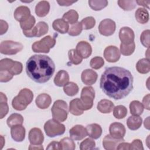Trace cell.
Here are the masks:
<instances>
[{
	"label": "cell",
	"mask_w": 150,
	"mask_h": 150,
	"mask_svg": "<svg viewBox=\"0 0 150 150\" xmlns=\"http://www.w3.org/2000/svg\"><path fill=\"white\" fill-rule=\"evenodd\" d=\"M33 98V94L30 90L23 88L20 90L18 96L12 100V107L18 111L23 110L32 102Z\"/></svg>",
	"instance_id": "3957f363"
},
{
	"label": "cell",
	"mask_w": 150,
	"mask_h": 150,
	"mask_svg": "<svg viewBox=\"0 0 150 150\" xmlns=\"http://www.w3.org/2000/svg\"><path fill=\"white\" fill-rule=\"evenodd\" d=\"M23 33L25 36L28 38H32V37H36V30L35 26L33 27L32 29L29 30H23Z\"/></svg>",
	"instance_id": "db71d44e"
},
{
	"label": "cell",
	"mask_w": 150,
	"mask_h": 150,
	"mask_svg": "<svg viewBox=\"0 0 150 150\" xmlns=\"http://www.w3.org/2000/svg\"><path fill=\"white\" fill-rule=\"evenodd\" d=\"M136 4H137L138 5H141L144 7H146L148 9L149 8V4H150V1H135Z\"/></svg>",
	"instance_id": "91938a15"
},
{
	"label": "cell",
	"mask_w": 150,
	"mask_h": 150,
	"mask_svg": "<svg viewBox=\"0 0 150 150\" xmlns=\"http://www.w3.org/2000/svg\"><path fill=\"white\" fill-rule=\"evenodd\" d=\"M43 148L40 145H32L30 144L29 147V149H43Z\"/></svg>",
	"instance_id": "94428289"
},
{
	"label": "cell",
	"mask_w": 150,
	"mask_h": 150,
	"mask_svg": "<svg viewBox=\"0 0 150 150\" xmlns=\"http://www.w3.org/2000/svg\"><path fill=\"white\" fill-rule=\"evenodd\" d=\"M46 149H57L60 150L62 149V146L60 142L57 141H52L51 142L46 148Z\"/></svg>",
	"instance_id": "f5cc1de1"
},
{
	"label": "cell",
	"mask_w": 150,
	"mask_h": 150,
	"mask_svg": "<svg viewBox=\"0 0 150 150\" xmlns=\"http://www.w3.org/2000/svg\"><path fill=\"white\" fill-rule=\"evenodd\" d=\"M117 149H130V144L124 142V141L121 142L117 146Z\"/></svg>",
	"instance_id": "6f0895ef"
},
{
	"label": "cell",
	"mask_w": 150,
	"mask_h": 150,
	"mask_svg": "<svg viewBox=\"0 0 150 150\" xmlns=\"http://www.w3.org/2000/svg\"><path fill=\"white\" fill-rule=\"evenodd\" d=\"M77 100L78 98L72 100L69 105V111L74 115H80L83 114V111L80 110L77 106Z\"/></svg>",
	"instance_id": "b9f144b4"
},
{
	"label": "cell",
	"mask_w": 150,
	"mask_h": 150,
	"mask_svg": "<svg viewBox=\"0 0 150 150\" xmlns=\"http://www.w3.org/2000/svg\"><path fill=\"white\" fill-rule=\"evenodd\" d=\"M98 77V75L96 71L91 69L84 70L81 76L83 83L86 85H92L96 83Z\"/></svg>",
	"instance_id": "ac0fdd59"
},
{
	"label": "cell",
	"mask_w": 150,
	"mask_h": 150,
	"mask_svg": "<svg viewBox=\"0 0 150 150\" xmlns=\"http://www.w3.org/2000/svg\"><path fill=\"white\" fill-rule=\"evenodd\" d=\"M149 117H148L145 120V121H144V126H145V127L146 129H149Z\"/></svg>",
	"instance_id": "6125c7cd"
},
{
	"label": "cell",
	"mask_w": 150,
	"mask_h": 150,
	"mask_svg": "<svg viewBox=\"0 0 150 150\" xmlns=\"http://www.w3.org/2000/svg\"><path fill=\"white\" fill-rule=\"evenodd\" d=\"M49 10L50 4L46 1H40L35 7V13L39 17H44L47 15Z\"/></svg>",
	"instance_id": "7402d4cb"
},
{
	"label": "cell",
	"mask_w": 150,
	"mask_h": 150,
	"mask_svg": "<svg viewBox=\"0 0 150 150\" xmlns=\"http://www.w3.org/2000/svg\"><path fill=\"white\" fill-rule=\"evenodd\" d=\"M135 45L134 42L129 45H120V52L124 56H129L133 53L135 50Z\"/></svg>",
	"instance_id": "8d00e7d4"
},
{
	"label": "cell",
	"mask_w": 150,
	"mask_h": 150,
	"mask_svg": "<svg viewBox=\"0 0 150 150\" xmlns=\"http://www.w3.org/2000/svg\"><path fill=\"white\" fill-rule=\"evenodd\" d=\"M136 69L141 74L148 73L150 70L149 59L144 58L139 60L136 64Z\"/></svg>",
	"instance_id": "83f0119b"
},
{
	"label": "cell",
	"mask_w": 150,
	"mask_h": 150,
	"mask_svg": "<svg viewBox=\"0 0 150 150\" xmlns=\"http://www.w3.org/2000/svg\"><path fill=\"white\" fill-rule=\"evenodd\" d=\"M36 30V37H40L45 35L49 29L48 25L45 22H39L35 26Z\"/></svg>",
	"instance_id": "f35d334b"
},
{
	"label": "cell",
	"mask_w": 150,
	"mask_h": 150,
	"mask_svg": "<svg viewBox=\"0 0 150 150\" xmlns=\"http://www.w3.org/2000/svg\"><path fill=\"white\" fill-rule=\"evenodd\" d=\"M67 104L64 101L58 100L54 101L51 108L53 119L59 122L64 121L67 117Z\"/></svg>",
	"instance_id": "5b68a950"
},
{
	"label": "cell",
	"mask_w": 150,
	"mask_h": 150,
	"mask_svg": "<svg viewBox=\"0 0 150 150\" xmlns=\"http://www.w3.org/2000/svg\"><path fill=\"white\" fill-rule=\"evenodd\" d=\"M68 56L70 62L75 65L79 64L81 63L83 58L78 53L76 49H71L68 52Z\"/></svg>",
	"instance_id": "836d02e7"
},
{
	"label": "cell",
	"mask_w": 150,
	"mask_h": 150,
	"mask_svg": "<svg viewBox=\"0 0 150 150\" xmlns=\"http://www.w3.org/2000/svg\"><path fill=\"white\" fill-rule=\"evenodd\" d=\"M76 50L83 59L88 58L92 52V48L90 44L86 41L79 42L76 46Z\"/></svg>",
	"instance_id": "e0dca14e"
},
{
	"label": "cell",
	"mask_w": 150,
	"mask_h": 150,
	"mask_svg": "<svg viewBox=\"0 0 150 150\" xmlns=\"http://www.w3.org/2000/svg\"><path fill=\"white\" fill-rule=\"evenodd\" d=\"M149 97H150V95L148 94L144 97L142 100V104H143L144 108H145L148 110H149Z\"/></svg>",
	"instance_id": "9f6ffc18"
},
{
	"label": "cell",
	"mask_w": 150,
	"mask_h": 150,
	"mask_svg": "<svg viewBox=\"0 0 150 150\" xmlns=\"http://www.w3.org/2000/svg\"><path fill=\"white\" fill-rule=\"evenodd\" d=\"M55 44V39L50 36H47L42 38L40 40L33 43L32 49L34 52L47 53L49 52L50 49L54 46Z\"/></svg>",
	"instance_id": "52a82bcc"
},
{
	"label": "cell",
	"mask_w": 150,
	"mask_h": 150,
	"mask_svg": "<svg viewBox=\"0 0 150 150\" xmlns=\"http://www.w3.org/2000/svg\"><path fill=\"white\" fill-rule=\"evenodd\" d=\"M95 97V91L92 87L88 86L83 88L81 92L80 98H78L77 106L79 108L84 111L91 108Z\"/></svg>",
	"instance_id": "277c9868"
},
{
	"label": "cell",
	"mask_w": 150,
	"mask_h": 150,
	"mask_svg": "<svg viewBox=\"0 0 150 150\" xmlns=\"http://www.w3.org/2000/svg\"><path fill=\"white\" fill-rule=\"evenodd\" d=\"M135 17L138 22L141 24H145L149 21L148 11L143 8H139L135 11Z\"/></svg>",
	"instance_id": "484cf974"
},
{
	"label": "cell",
	"mask_w": 150,
	"mask_h": 150,
	"mask_svg": "<svg viewBox=\"0 0 150 150\" xmlns=\"http://www.w3.org/2000/svg\"><path fill=\"white\" fill-rule=\"evenodd\" d=\"M14 62L15 61L8 58L2 59L0 62V70H7L10 72Z\"/></svg>",
	"instance_id": "bcb514c9"
},
{
	"label": "cell",
	"mask_w": 150,
	"mask_h": 150,
	"mask_svg": "<svg viewBox=\"0 0 150 150\" xmlns=\"http://www.w3.org/2000/svg\"><path fill=\"white\" fill-rule=\"evenodd\" d=\"M82 29L83 28L81 23L77 22L71 26L69 30V35L72 36H77L81 33Z\"/></svg>",
	"instance_id": "f6af8a7d"
},
{
	"label": "cell",
	"mask_w": 150,
	"mask_h": 150,
	"mask_svg": "<svg viewBox=\"0 0 150 150\" xmlns=\"http://www.w3.org/2000/svg\"><path fill=\"white\" fill-rule=\"evenodd\" d=\"M142 119L138 115L129 117L127 120V124L128 128L131 130L138 129L141 125Z\"/></svg>",
	"instance_id": "4316f807"
},
{
	"label": "cell",
	"mask_w": 150,
	"mask_h": 150,
	"mask_svg": "<svg viewBox=\"0 0 150 150\" xmlns=\"http://www.w3.org/2000/svg\"><path fill=\"white\" fill-rule=\"evenodd\" d=\"M35 102L38 108L40 109H46L50 106L52 103V98L49 94L43 93L39 94L36 97Z\"/></svg>",
	"instance_id": "ffe728a7"
},
{
	"label": "cell",
	"mask_w": 150,
	"mask_h": 150,
	"mask_svg": "<svg viewBox=\"0 0 150 150\" xmlns=\"http://www.w3.org/2000/svg\"><path fill=\"white\" fill-rule=\"evenodd\" d=\"M62 149H70L74 150L76 148V145L74 142L69 137H65L61 139L60 141Z\"/></svg>",
	"instance_id": "ab89813d"
},
{
	"label": "cell",
	"mask_w": 150,
	"mask_h": 150,
	"mask_svg": "<svg viewBox=\"0 0 150 150\" xmlns=\"http://www.w3.org/2000/svg\"><path fill=\"white\" fill-rule=\"evenodd\" d=\"M70 138L74 140H81L87 135L86 128L81 125H76L73 127L69 131Z\"/></svg>",
	"instance_id": "4fadbf2b"
},
{
	"label": "cell",
	"mask_w": 150,
	"mask_h": 150,
	"mask_svg": "<svg viewBox=\"0 0 150 150\" xmlns=\"http://www.w3.org/2000/svg\"><path fill=\"white\" fill-rule=\"evenodd\" d=\"M149 29L145 30L142 32L140 36V40L142 45L146 47H149Z\"/></svg>",
	"instance_id": "c3c4849f"
},
{
	"label": "cell",
	"mask_w": 150,
	"mask_h": 150,
	"mask_svg": "<svg viewBox=\"0 0 150 150\" xmlns=\"http://www.w3.org/2000/svg\"><path fill=\"white\" fill-rule=\"evenodd\" d=\"M104 57L107 62L114 63L120 59V52L116 46H109L104 51Z\"/></svg>",
	"instance_id": "8fae6325"
},
{
	"label": "cell",
	"mask_w": 150,
	"mask_h": 150,
	"mask_svg": "<svg viewBox=\"0 0 150 150\" xmlns=\"http://www.w3.org/2000/svg\"><path fill=\"white\" fill-rule=\"evenodd\" d=\"M113 109V115L117 119L124 118L127 114V109L124 105H119L114 107Z\"/></svg>",
	"instance_id": "e575fe53"
},
{
	"label": "cell",
	"mask_w": 150,
	"mask_h": 150,
	"mask_svg": "<svg viewBox=\"0 0 150 150\" xmlns=\"http://www.w3.org/2000/svg\"><path fill=\"white\" fill-rule=\"evenodd\" d=\"M114 107V105L112 102L107 99H103L100 100L97 106V110L100 112L104 114L111 112Z\"/></svg>",
	"instance_id": "d4e9b609"
},
{
	"label": "cell",
	"mask_w": 150,
	"mask_h": 150,
	"mask_svg": "<svg viewBox=\"0 0 150 150\" xmlns=\"http://www.w3.org/2000/svg\"><path fill=\"white\" fill-rule=\"evenodd\" d=\"M30 16V9L26 6H20L18 7L14 12L15 19L20 22L26 21Z\"/></svg>",
	"instance_id": "2e32d148"
},
{
	"label": "cell",
	"mask_w": 150,
	"mask_h": 150,
	"mask_svg": "<svg viewBox=\"0 0 150 150\" xmlns=\"http://www.w3.org/2000/svg\"><path fill=\"white\" fill-rule=\"evenodd\" d=\"M29 140L30 144L40 145L44 141L43 134L38 128H33L31 129L29 132Z\"/></svg>",
	"instance_id": "5bb4252c"
},
{
	"label": "cell",
	"mask_w": 150,
	"mask_h": 150,
	"mask_svg": "<svg viewBox=\"0 0 150 150\" xmlns=\"http://www.w3.org/2000/svg\"><path fill=\"white\" fill-rule=\"evenodd\" d=\"M119 38L122 44L129 45L134 42V32L129 27H123L120 30Z\"/></svg>",
	"instance_id": "30bf717a"
},
{
	"label": "cell",
	"mask_w": 150,
	"mask_h": 150,
	"mask_svg": "<svg viewBox=\"0 0 150 150\" xmlns=\"http://www.w3.org/2000/svg\"><path fill=\"white\" fill-rule=\"evenodd\" d=\"M96 143L93 139L90 138H86L80 144V149L81 150H90L94 148Z\"/></svg>",
	"instance_id": "ee69618b"
},
{
	"label": "cell",
	"mask_w": 150,
	"mask_h": 150,
	"mask_svg": "<svg viewBox=\"0 0 150 150\" xmlns=\"http://www.w3.org/2000/svg\"><path fill=\"white\" fill-rule=\"evenodd\" d=\"M87 135L93 139H98L102 134V128L97 124H91L88 125L86 128Z\"/></svg>",
	"instance_id": "603a6c76"
},
{
	"label": "cell",
	"mask_w": 150,
	"mask_h": 150,
	"mask_svg": "<svg viewBox=\"0 0 150 150\" xmlns=\"http://www.w3.org/2000/svg\"><path fill=\"white\" fill-rule=\"evenodd\" d=\"M81 24L83 29L88 30L93 28L96 25V20L92 16H88L84 18L81 21Z\"/></svg>",
	"instance_id": "60d3db41"
},
{
	"label": "cell",
	"mask_w": 150,
	"mask_h": 150,
	"mask_svg": "<svg viewBox=\"0 0 150 150\" xmlns=\"http://www.w3.org/2000/svg\"><path fill=\"white\" fill-rule=\"evenodd\" d=\"M65 129V127L63 124L54 119L48 120L44 125L46 134L49 137H54L63 134Z\"/></svg>",
	"instance_id": "8992f818"
},
{
	"label": "cell",
	"mask_w": 150,
	"mask_h": 150,
	"mask_svg": "<svg viewBox=\"0 0 150 150\" xmlns=\"http://www.w3.org/2000/svg\"><path fill=\"white\" fill-rule=\"evenodd\" d=\"M0 34L2 35L5 33L8 29V25L7 22L1 19L0 22Z\"/></svg>",
	"instance_id": "11a10c76"
},
{
	"label": "cell",
	"mask_w": 150,
	"mask_h": 150,
	"mask_svg": "<svg viewBox=\"0 0 150 150\" xmlns=\"http://www.w3.org/2000/svg\"><path fill=\"white\" fill-rule=\"evenodd\" d=\"M69 74L66 71L63 70H62L58 71L54 79V84L59 87L64 86L66 84L69 83Z\"/></svg>",
	"instance_id": "44dd1931"
},
{
	"label": "cell",
	"mask_w": 150,
	"mask_h": 150,
	"mask_svg": "<svg viewBox=\"0 0 150 150\" xmlns=\"http://www.w3.org/2000/svg\"><path fill=\"white\" fill-rule=\"evenodd\" d=\"M22 69H23L22 64L21 62L15 61L14 63L10 70V72L13 76L18 75L22 72Z\"/></svg>",
	"instance_id": "681fc988"
},
{
	"label": "cell",
	"mask_w": 150,
	"mask_h": 150,
	"mask_svg": "<svg viewBox=\"0 0 150 150\" xmlns=\"http://www.w3.org/2000/svg\"><path fill=\"white\" fill-rule=\"evenodd\" d=\"M6 122L8 125L11 128L15 125H22L23 122V118L21 114L14 113L8 117Z\"/></svg>",
	"instance_id": "f1b7e54d"
},
{
	"label": "cell",
	"mask_w": 150,
	"mask_h": 150,
	"mask_svg": "<svg viewBox=\"0 0 150 150\" xmlns=\"http://www.w3.org/2000/svg\"><path fill=\"white\" fill-rule=\"evenodd\" d=\"M130 149H138L143 150L144 147L142 142L139 139H134L131 144H130Z\"/></svg>",
	"instance_id": "816d5d0a"
},
{
	"label": "cell",
	"mask_w": 150,
	"mask_h": 150,
	"mask_svg": "<svg viewBox=\"0 0 150 150\" xmlns=\"http://www.w3.org/2000/svg\"><path fill=\"white\" fill-rule=\"evenodd\" d=\"M11 134L12 139L16 142H22L25 137V129L22 125L11 127Z\"/></svg>",
	"instance_id": "d6986e66"
},
{
	"label": "cell",
	"mask_w": 150,
	"mask_h": 150,
	"mask_svg": "<svg viewBox=\"0 0 150 150\" xmlns=\"http://www.w3.org/2000/svg\"><path fill=\"white\" fill-rule=\"evenodd\" d=\"M23 47V46L21 43L12 40H5L0 44V52L2 54L13 55L21 51Z\"/></svg>",
	"instance_id": "ba28073f"
},
{
	"label": "cell",
	"mask_w": 150,
	"mask_h": 150,
	"mask_svg": "<svg viewBox=\"0 0 150 150\" xmlns=\"http://www.w3.org/2000/svg\"><path fill=\"white\" fill-rule=\"evenodd\" d=\"M79 19L78 13L73 9H71L66 12L63 16V19L71 25L77 22Z\"/></svg>",
	"instance_id": "1f68e13d"
},
{
	"label": "cell",
	"mask_w": 150,
	"mask_h": 150,
	"mask_svg": "<svg viewBox=\"0 0 150 150\" xmlns=\"http://www.w3.org/2000/svg\"><path fill=\"white\" fill-rule=\"evenodd\" d=\"M9 107L7 104L6 96L3 93H0V118H3L8 112Z\"/></svg>",
	"instance_id": "4dcf8cb0"
},
{
	"label": "cell",
	"mask_w": 150,
	"mask_h": 150,
	"mask_svg": "<svg viewBox=\"0 0 150 150\" xmlns=\"http://www.w3.org/2000/svg\"><path fill=\"white\" fill-rule=\"evenodd\" d=\"M53 28L54 30L62 33H66L69 29V23L63 19H57L52 23Z\"/></svg>",
	"instance_id": "cb8c5ba5"
},
{
	"label": "cell",
	"mask_w": 150,
	"mask_h": 150,
	"mask_svg": "<svg viewBox=\"0 0 150 150\" xmlns=\"http://www.w3.org/2000/svg\"><path fill=\"white\" fill-rule=\"evenodd\" d=\"M104 64V59L101 57H93L90 62V66L94 69H99Z\"/></svg>",
	"instance_id": "7dc6e473"
},
{
	"label": "cell",
	"mask_w": 150,
	"mask_h": 150,
	"mask_svg": "<svg viewBox=\"0 0 150 150\" xmlns=\"http://www.w3.org/2000/svg\"><path fill=\"white\" fill-rule=\"evenodd\" d=\"M116 28V25L114 21L110 19H105L99 24L98 30L103 36H108L112 35Z\"/></svg>",
	"instance_id": "9c48e42d"
},
{
	"label": "cell",
	"mask_w": 150,
	"mask_h": 150,
	"mask_svg": "<svg viewBox=\"0 0 150 150\" xmlns=\"http://www.w3.org/2000/svg\"><path fill=\"white\" fill-rule=\"evenodd\" d=\"M124 141L123 138L117 139L112 137L110 135H107L103 138V145L104 149L107 150L117 149V147L118 144Z\"/></svg>",
	"instance_id": "9a60e30c"
},
{
	"label": "cell",
	"mask_w": 150,
	"mask_h": 150,
	"mask_svg": "<svg viewBox=\"0 0 150 150\" xmlns=\"http://www.w3.org/2000/svg\"><path fill=\"white\" fill-rule=\"evenodd\" d=\"M130 112L133 115H140L144 111L143 105L137 100H134L129 104Z\"/></svg>",
	"instance_id": "f546056e"
},
{
	"label": "cell",
	"mask_w": 150,
	"mask_h": 150,
	"mask_svg": "<svg viewBox=\"0 0 150 150\" xmlns=\"http://www.w3.org/2000/svg\"><path fill=\"white\" fill-rule=\"evenodd\" d=\"M57 3L60 6H70L76 1H57Z\"/></svg>",
	"instance_id": "680465c9"
},
{
	"label": "cell",
	"mask_w": 150,
	"mask_h": 150,
	"mask_svg": "<svg viewBox=\"0 0 150 150\" xmlns=\"http://www.w3.org/2000/svg\"><path fill=\"white\" fill-rule=\"evenodd\" d=\"M13 77V75L7 70H0V81L8 82Z\"/></svg>",
	"instance_id": "f907efd6"
},
{
	"label": "cell",
	"mask_w": 150,
	"mask_h": 150,
	"mask_svg": "<svg viewBox=\"0 0 150 150\" xmlns=\"http://www.w3.org/2000/svg\"><path fill=\"white\" fill-rule=\"evenodd\" d=\"M118 4L120 8L124 11H131L136 6L135 1H123L120 0L118 1Z\"/></svg>",
	"instance_id": "74e56055"
},
{
	"label": "cell",
	"mask_w": 150,
	"mask_h": 150,
	"mask_svg": "<svg viewBox=\"0 0 150 150\" xmlns=\"http://www.w3.org/2000/svg\"><path fill=\"white\" fill-rule=\"evenodd\" d=\"M109 131L111 136L117 139L123 138L126 132L124 125L117 122H113L110 125Z\"/></svg>",
	"instance_id": "7c38bea8"
},
{
	"label": "cell",
	"mask_w": 150,
	"mask_h": 150,
	"mask_svg": "<svg viewBox=\"0 0 150 150\" xmlns=\"http://www.w3.org/2000/svg\"><path fill=\"white\" fill-rule=\"evenodd\" d=\"M55 70V65L50 57L46 55L35 54L28 60L26 71L34 81L44 83L50 80Z\"/></svg>",
	"instance_id": "7a4b0ae2"
},
{
	"label": "cell",
	"mask_w": 150,
	"mask_h": 150,
	"mask_svg": "<svg viewBox=\"0 0 150 150\" xmlns=\"http://www.w3.org/2000/svg\"><path fill=\"white\" fill-rule=\"evenodd\" d=\"M63 90L67 96H74L79 92V87L76 83L69 82L64 86Z\"/></svg>",
	"instance_id": "d6a6232c"
},
{
	"label": "cell",
	"mask_w": 150,
	"mask_h": 150,
	"mask_svg": "<svg viewBox=\"0 0 150 150\" xmlns=\"http://www.w3.org/2000/svg\"><path fill=\"white\" fill-rule=\"evenodd\" d=\"M35 18L33 16H30L25 21L21 22L20 26L23 30H29L32 29L35 23Z\"/></svg>",
	"instance_id": "7bdbcfd3"
},
{
	"label": "cell",
	"mask_w": 150,
	"mask_h": 150,
	"mask_svg": "<svg viewBox=\"0 0 150 150\" xmlns=\"http://www.w3.org/2000/svg\"><path fill=\"white\" fill-rule=\"evenodd\" d=\"M100 88L109 97L120 100L127 96L133 88L131 73L121 67H110L102 74Z\"/></svg>",
	"instance_id": "6da1fadb"
},
{
	"label": "cell",
	"mask_w": 150,
	"mask_h": 150,
	"mask_svg": "<svg viewBox=\"0 0 150 150\" xmlns=\"http://www.w3.org/2000/svg\"><path fill=\"white\" fill-rule=\"evenodd\" d=\"M88 4L90 8L94 11H100L106 7L108 5V1H88Z\"/></svg>",
	"instance_id": "d590c367"
}]
</instances>
